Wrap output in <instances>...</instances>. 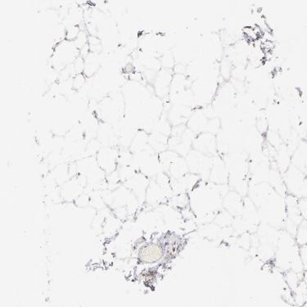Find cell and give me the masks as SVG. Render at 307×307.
Wrapping results in <instances>:
<instances>
[{
  "label": "cell",
  "mask_w": 307,
  "mask_h": 307,
  "mask_svg": "<svg viewBox=\"0 0 307 307\" xmlns=\"http://www.w3.org/2000/svg\"><path fill=\"white\" fill-rule=\"evenodd\" d=\"M190 207L196 217L207 219L221 207L220 190L210 186H198L191 190L190 195Z\"/></svg>",
  "instance_id": "obj_1"
},
{
  "label": "cell",
  "mask_w": 307,
  "mask_h": 307,
  "mask_svg": "<svg viewBox=\"0 0 307 307\" xmlns=\"http://www.w3.org/2000/svg\"><path fill=\"white\" fill-rule=\"evenodd\" d=\"M126 101L122 92L114 91L99 101L95 114L100 122L117 124L124 118Z\"/></svg>",
  "instance_id": "obj_2"
},
{
  "label": "cell",
  "mask_w": 307,
  "mask_h": 307,
  "mask_svg": "<svg viewBox=\"0 0 307 307\" xmlns=\"http://www.w3.org/2000/svg\"><path fill=\"white\" fill-rule=\"evenodd\" d=\"M282 197L274 190L270 197L261 205L262 207L259 217H263V221L266 224L274 227L285 225L287 220L286 204L285 197Z\"/></svg>",
  "instance_id": "obj_3"
},
{
  "label": "cell",
  "mask_w": 307,
  "mask_h": 307,
  "mask_svg": "<svg viewBox=\"0 0 307 307\" xmlns=\"http://www.w3.org/2000/svg\"><path fill=\"white\" fill-rule=\"evenodd\" d=\"M80 56V50L73 42L63 39L56 43L52 50L51 67L60 73L67 65L72 64Z\"/></svg>",
  "instance_id": "obj_4"
},
{
  "label": "cell",
  "mask_w": 307,
  "mask_h": 307,
  "mask_svg": "<svg viewBox=\"0 0 307 307\" xmlns=\"http://www.w3.org/2000/svg\"><path fill=\"white\" fill-rule=\"evenodd\" d=\"M282 179L288 194L298 199L307 198V177L301 170L291 164Z\"/></svg>",
  "instance_id": "obj_5"
},
{
  "label": "cell",
  "mask_w": 307,
  "mask_h": 307,
  "mask_svg": "<svg viewBox=\"0 0 307 307\" xmlns=\"http://www.w3.org/2000/svg\"><path fill=\"white\" fill-rule=\"evenodd\" d=\"M173 77V70L170 69L161 68L157 73L153 84V92L155 96L161 99L163 102L169 101L171 81Z\"/></svg>",
  "instance_id": "obj_6"
},
{
  "label": "cell",
  "mask_w": 307,
  "mask_h": 307,
  "mask_svg": "<svg viewBox=\"0 0 307 307\" xmlns=\"http://www.w3.org/2000/svg\"><path fill=\"white\" fill-rule=\"evenodd\" d=\"M193 148L210 157L217 156L218 153L217 135L208 132H202L197 134L194 138Z\"/></svg>",
  "instance_id": "obj_7"
},
{
  "label": "cell",
  "mask_w": 307,
  "mask_h": 307,
  "mask_svg": "<svg viewBox=\"0 0 307 307\" xmlns=\"http://www.w3.org/2000/svg\"><path fill=\"white\" fill-rule=\"evenodd\" d=\"M119 152L115 147L102 148L96 154L98 164L103 171L112 172L118 164Z\"/></svg>",
  "instance_id": "obj_8"
},
{
  "label": "cell",
  "mask_w": 307,
  "mask_h": 307,
  "mask_svg": "<svg viewBox=\"0 0 307 307\" xmlns=\"http://www.w3.org/2000/svg\"><path fill=\"white\" fill-rule=\"evenodd\" d=\"M208 118L206 117L204 111L202 110V107H197L194 108L192 114L188 118V122L186 123V126L192 130L195 134H200L204 132L206 129V124L208 122Z\"/></svg>",
  "instance_id": "obj_9"
},
{
  "label": "cell",
  "mask_w": 307,
  "mask_h": 307,
  "mask_svg": "<svg viewBox=\"0 0 307 307\" xmlns=\"http://www.w3.org/2000/svg\"><path fill=\"white\" fill-rule=\"evenodd\" d=\"M227 179V169L225 161L220 157H213L212 167L210 170V179L216 184H225Z\"/></svg>",
  "instance_id": "obj_10"
},
{
  "label": "cell",
  "mask_w": 307,
  "mask_h": 307,
  "mask_svg": "<svg viewBox=\"0 0 307 307\" xmlns=\"http://www.w3.org/2000/svg\"><path fill=\"white\" fill-rule=\"evenodd\" d=\"M163 254L164 252L162 248L155 243H151L141 249L139 252V259L143 263L152 264L161 260Z\"/></svg>",
  "instance_id": "obj_11"
},
{
  "label": "cell",
  "mask_w": 307,
  "mask_h": 307,
  "mask_svg": "<svg viewBox=\"0 0 307 307\" xmlns=\"http://www.w3.org/2000/svg\"><path fill=\"white\" fill-rule=\"evenodd\" d=\"M223 206L232 216H238L243 212L244 201L236 193H229L223 199Z\"/></svg>",
  "instance_id": "obj_12"
},
{
  "label": "cell",
  "mask_w": 307,
  "mask_h": 307,
  "mask_svg": "<svg viewBox=\"0 0 307 307\" xmlns=\"http://www.w3.org/2000/svg\"><path fill=\"white\" fill-rule=\"evenodd\" d=\"M101 54L90 53L85 58L84 74L86 76L87 78H93V77H95L98 74L99 70L101 69L103 62V60L102 59Z\"/></svg>",
  "instance_id": "obj_13"
},
{
  "label": "cell",
  "mask_w": 307,
  "mask_h": 307,
  "mask_svg": "<svg viewBox=\"0 0 307 307\" xmlns=\"http://www.w3.org/2000/svg\"><path fill=\"white\" fill-rule=\"evenodd\" d=\"M149 134L146 130L139 129L133 138L132 142L130 145V150L133 153L139 151L145 150L149 146Z\"/></svg>",
  "instance_id": "obj_14"
},
{
  "label": "cell",
  "mask_w": 307,
  "mask_h": 307,
  "mask_svg": "<svg viewBox=\"0 0 307 307\" xmlns=\"http://www.w3.org/2000/svg\"><path fill=\"white\" fill-rule=\"evenodd\" d=\"M170 136L161 133L153 132L149 134V146L156 152L160 153L163 151L167 150L168 148V139Z\"/></svg>",
  "instance_id": "obj_15"
},
{
  "label": "cell",
  "mask_w": 307,
  "mask_h": 307,
  "mask_svg": "<svg viewBox=\"0 0 307 307\" xmlns=\"http://www.w3.org/2000/svg\"><path fill=\"white\" fill-rule=\"evenodd\" d=\"M170 174L174 179H179L188 173V167L184 157L179 156L169 167Z\"/></svg>",
  "instance_id": "obj_16"
},
{
  "label": "cell",
  "mask_w": 307,
  "mask_h": 307,
  "mask_svg": "<svg viewBox=\"0 0 307 307\" xmlns=\"http://www.w3.org/2000/svg\"><path fill=\"white\" fill-rule=\"evenodd\" d=\"M233 66H234L229 58L225 56L221 58L219 63V74H220V79H221L224 82L230 81Z\"/></svg>",
  "instance_id": "obj_17"
},
{
  "label": "cell",
  "mask_w": 307,
  "mask_h": 307,
  "mask_svg": "<svg viewBox=\"0 0 307 307\" xmlns=\"http://www.w3.org/2000/svg\"><path fill=\"white\" fill-rule=\"evenodd\" d=\"M159 59L161 62V67L165 69L173 70L174 66L176 63L175 55L171 50H165L159 55Z\"/></svg>",
  "instance_id": "obj_18"
},
{
  "label": "cell",
  "mask_w": 307,
  "mask_h": 307,
  "mask_svg": "<svg viewBox=\"0 0 307 307\" xmlns=\"http://www.w3.org/2000/svg\"><path fill=\"white\" fill-rule=\"evenodd\" d=\"M295 239L299 247L307 244V221L305 220L299 225Z\"/></svg>",
  "instance_id": "obj_19"
},
{
  "label": "cell",
  "mask_w": 307,
  "mask_h": 307,
  "mask_svg": "<svg viewBox=\"0 0 307 307\" xmlns=\"http://www.w3.org/2000/svg\"><path fill=\"white\" fill-rule=\"evenodd\" d=\"M87 81H88V78L84 73H79V74L76 75L73 78V89L78 92L85 86Z\"/></svg>",
  "instance_id": "obj_20"
},
{
  "label": "cell",
  "mask_w": 307,
  "mask_h": 307,
  "mask_svg": "<svg viewBox=\"0 0 307 307\" xmlns=\"http://www.w3.org/2000/svg\"><path fill=\"white\" fill-rule=\"evenodd\" d=\"M89 33L86 29L81 30V32L79 33L77 39H75L73 41L75 45L77 46V49L79 50L82 49L84 46L88 44V40H89Z\"/></svg>",
  "instance_id": "obj_21"
},
{
  "label": "cell",
  "mask_w": 307,
  "mask_h": 307,
  "mask_svg": "<svg viewBox=\"0 0 307 307\" xmlns=\"http://www.w3.org/2000/svg\"><path fill=\"white\" fill-rule=\"evenodd\" d=\"M81 28L80 26L73 25L66 27V33H65V39L68 41H74L77 39L79 33L81 32Z\"/></svg>",
  "instance_id": "obj_22"
},
{
  "label": "cell",
  "mask_w": 307,
  "mask_h": 307,
  "mask_svg": "<svg viewBox=\"0 0 307 307\" xmlns=\"http://www.w3.org/2000/svg\"><path fill=\"white\" fill-rule=\"evenodd\" d=\"M74 65L75 70L77 74L79 73H84V69H85V58L81 57V55L79 56L77 59L75 60V62H73Z\"/></svg>",
  "instance_id": "obj_23"
},
{
  "label": "cell",
  "mask_w": 307,
  "mask_h": 307,
  "mask_svg": "<svg viewBox=\"0 0 307 307\" xmlns=\"http://www.w3.org/2000/svg\"><path fill=\"white\" fill-rule=\"evenodd\" d=\"M174 74L186 75L187 74V64L183 62H177L175 63L173 68Z\"/></svg>",
  "instance_id": "obj_24"
},
{
  "label": "cell",
  "mask_w": 307,
  "mask_h": 307,
  "mask_svg": "<svg viewBox=\"0 0 307 307\" xmlns=\"http://www.w3.org/2000/svg\"><path fill=\"white\" fill-rule=\"evenodd\" d=\"M298 207L303 219L307 221V198L299 199Z\"/></svg>",
  "instance_id": "obj_25"
},
{
  "label": "cell",
  "mask_w": 307,
  "mask_h": 307,
  "mask_svg": "<svg viewBox=\"0 0 307 307\" xmlns=\"http://www.w3.org/2000/svg\"><path fill=\"white\" fill-rule=\"evenodd\" d=\"M299 252H300V256H301L303 266H304V270L305 271H307V244L301 246L299 249Z\"/></svg>",
  "instance_id": "obj_26"
},
{
  "label": "cell",
  "mask_w": 307,
  "mask_h": 307,
  "mask_svg": "<svg viewBox=\"0 0 307 307\" xmlns=\"http://www.w3.org/2000/svg\"><path fill=\"white\" fill-rule=\"evenodd\" d=\"M75 183H73V182H72V186H73V190H80V184H78V185L77 186V187H75ZM66 188H67V190H72V188H70V186L67 185V184H66ZM76 192V191H75V190H73V194H74V193Z\"/></svg>",
  "instance_id": "obj_27"
},
{
  "label": "cell",
  "mask_w": 307,
  "mask_h": 307,
  "mask_svg": "<svg viewBox=\"0 0 307 307\" xmlns=\"http://www.w3.org/2000/svg\"><path fill=\"white\" fill-rule=\"evenodd\" d=\"M129 42H130H130H131V43H137V42H138V41L134 42V40H133V39H129ZM130 49H131V50H133V51H134V50H134V48L132 47V43H131V44H130Z\"/></svg>",
  "instance_id": "obj_28"
}]
</instances>
